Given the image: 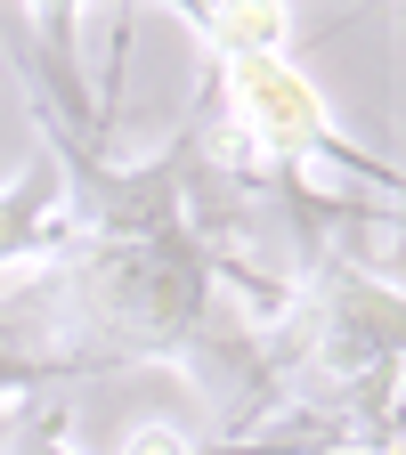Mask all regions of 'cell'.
Listing matches in <instances>:
<instances>
[{
  "mask_svg": "<svg viewBox=\"0 0 406 455\" xmlns=\"http://www.w3.org/2000/svg\"><path fill=\"white\" fill-rule=\"evenodd\" d=\"M66 252V212H57V171L33 155L25 171L0 180V276L17 268H49Z\"/></svg>",
  "mask_w": 406,
  "mask_h": 455,
  "instance_id": "cell-3",
  "label": "cell"
},
{
  "mask_svg": "<svg viewBox=\"0 0 406 455\" xmlns=\"http://www.w3.org/2000/svg\"><path fill=\"white\" fill-rule=\"evenodd\" d=\"M211 98L227 106L236 147L252 155L260 180H301L309 163H341V171H358L374 196H398V171L333 123L325 90L293 66V49H276V57H211Z\"/></svg>",
  "mask_w": 406,
  "mask_h": 455,
  "instance_id": "cell-2",
  "label": "cell"
},
{
  "mask_svg": "<svg viewBox=\"0 0 406 455\" xmlns=\"http://www.w3.org/2000/svg\"><path fill=\"white\" fill-rule=\"evenodd\" d=\"M57 382H82V374L49 350L33 301L9 293V301H0V423H9L17 407H33V390H57Z\"/></svg>",
  "mask_w": 406,
  "mask_h": 455,
  "instance_id": "cell-4",
  "label": "cell"
},
{
  "mask_svg": "<svg viewBox=\"0 0 406 455\" xmlns=\"http://www.w3.org/2000/svg\"><path fill=\"white\" fill-rule=\"evenodd\" d=\"M211 57H276L293 49V17L284 9H171Z\"/></svg>",
  "mask_w": 406,
  "mask_h": 455,
  "instance_id": "cell-5",
  "label": "cell"
},
{
  "mask_svg": "<svg viewBox=\"0 0 406 455\" xmlns=\"http://www.w3.org/2000/svg\"><path fill=\"white\" fill-rule=\"evenodd\" d=\"M0 455H74L66 447V407L57 398H41V407H17L9 423H0ZM123 455H195L187 439H171V431H139Z\"/></svg>",
  "mask_w": 406,
  "mask_h": 455,
  "instance_id": "cell-6",
  "label": "cell"
},
{
  "mask_svg": "<svg viewBox=\"0 0 406 455\" xmlns=\"http://www.w3.org/2000/svg\"><path fill=\"white\" fill-rule=\"evenodd\" d=\"M219 284H244L260 309L276 301V276L227 260L203 228H155L114 244H66L49 268H33L25 301L74 374L179 366L219 431L252 439V423L276 407V374L260 350V317L227 309Z\"/></svg>",
  "mask_w": 406,
  "mask_h": 455,
  "instance_id": "cell-1",
  "label": "cell"
}]
</instances>
